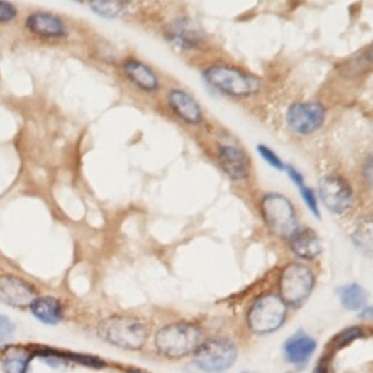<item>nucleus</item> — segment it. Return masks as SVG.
<instances>
[{
  "mask_svg": "<svg viewBox=\"0 0 373 373\" xmlns=\"http://www.w3.org/2000/svg\"><path fill=\"white\" fill-rule=\"evenodd\" d=\"M289 127L299 135H312L323 127L325 121V110L318 102H302L291 105L287 111Z\"/></svg>",
  "mask_w": 373,
  "mask_h": 373,
  "instance_id": "9",
  "label": "nucleus"
},
{
  "mask_svg": "<svg viewBox=\"0 0 373 373\" xmlns=\"http://www.w3.org/2000/svg\"><path fill=\"white\" fill-rule=\"evenodd\" d=\"M31 360V353L18 345H12L2 352L0 363L5 373H26Z\"/></svg>",
  "mask_w": 373,
  "mask_h": 373,
  "instance_id": "18",
  "label": "nucleus"
},
{
  "mask_svg": "<svg viewBox=\"0 0 373 373\" xmlns=\"http://www.w3.org/2000/svg\"><path fill=\"white\" fill-rule=\"evenodd\" d=\"M15 333V325L9 318L0 315V343L9 340Z\"/></svg>",
  "mask_w": 373,
  "mask_h": 373,
  "instance_id": "26",
  "label": "nucleus"
},
{
  "mask_svg": "<svg viewBox=\"0 0 373 373\" xmlns=\"http://www.w3.org/2000/svg\"><path fill=\"white\" fill-rule=\"evenodd\" d=\"M313 373H331V372H330L328 364H325V363H319V364L316 366V369L313 370Z\"/></svg>",
  "mask_w": 373,
  "mask_h": 373,
  "instance_id": "29",
  "label": "nucleus"
},
{
  "mask_svg": "<svg viewBox=\"0 0 373 373\" xmlns=\"http://www.w3.org/2000/svg\"><path fill=\"white\" fill-rule=\"evenodd\" d=\"M124 72L130 81L143 91L153 92L159 88V79L155 72L145 63L130 59L124 63Z\"/></svg>",
  "mask_w": 373,
  "mask_h": 373,
  "instance_id": "17",
  "label": "nucleus"
},
{
  "mask_svg": "<svg viewBox=\"0 0 373 373\" xmlns=\"http://www.w3.org/2000/svg\"><path fill=\"white\" fill-rule=\"evenodd\" d=\"M128 373H146V372H140V370H131V372H128Z\"/></svg>",
  "mask_w": 373,
  "mask_h": 373,
  "instance_id": "32",
  "label": "nucleus"
},
{
  "mask_svg": "<svg viewBox=\"0 0 373 373\" xmlns=\"http://www.w3.org/2000/svg\"><path fill=\"white\" fill-rule=\"evenodd\" d=\"M363 330L360 327H350L347 330H344L341 331L335 340H334V345L337 349H343L345 347V345H349L352 344L353 341H356L357 338H362L363 337Z\"/></svg>",
  "mask_w": 373,
  "mask_h": 373,
  "instance_id": "23",
  "label": "nucleus"
},
{
  "mask_svg": "<svg viewBox=\"0 0 373 373\" xmlns=\"http://www.w3.org/2000/svg\"><path fill=\"white\" fill-rule=\"evenodd\" d=\"M218 161L230 179L241 181L250 175L248 157L243 149L235 145H221L218 149Z\"/></svg>",
  "mask_w": 373,
  "mask_h": 373,
  "instance_id": "12",
  "label": "nucleus"
},
{
  "mask_svg": "<svg viewBox=\"0 0 373 373\" xmlns=\"http://www.w3.org/2000/svg\"><path fill=\"white\" fill-rule=\"evenodd\" d=\"M355 245L366 255H373V216L360 218L352 233Z\"/></svg>",
  "mask_w": 373,
  "mask_h": 373,
  "instance_id": "20",
  "label": "nucleus"
},
{
  "mask_svg": "<svg viewBox=\"0 0 373 373\" xmlns=\"http://www.w3.org/2000/svg\"><path fill=\"white\" fill-rule=\"evenodd\" d=\"M290 250L302 260H313L323 252L321 239L312 229L296 230L290 236Z\"/></svg>",
  "mask_w": 373,
  "mask_h": 373,
  "instance_id": "14",
  "label": "nucleus"
},
{
  "mask_svg": "<svg viewBox=\"0 0 373 373\" xmlns=\"http://www.w3.org/2000/svg\"><path fill=\"white\" fill-rule=\"evenodd\" d=\"M258 153L260 156L264 159L265 162H267L270 167L276 168V169H284V165L282 162V159L267 146H258Z\"/></svg>",
  "mask_w": 373,
  "mask_h": 373,
  "instance_id": "25",
  "label": "nucleus"
},
{
  "mask_svg": "<svg viewBox=\"0 0 373 373\" xmlns=\"http://www.w3.org/2000/svg\"><path fill=\"white\" fill-rule=\"evenodd\" d=\"M319 197L331 213L344 215L353 204L352 185L340 175H325L319 181Z\"/></svg>",
  "mask_w": 373,
  "mask_h": 373,
  "instance_id": "8",
  "label": "nucleus"
},
{
  "mask_svg": "<svg viewBox=\"0 0 373 373\" xmlns=\"http://www.w3.org/2000/svg\"><path fill=\"white\" fill-rule=\"evenodd\" d=\"M168 102L172 111L186 124H200L203 121V111L199 102L182 89H172L168 94Z\"/></svg>",
  "mask_w": 373,
  "mask_h": 373,
  "instance_id": "13",
  "label": "nucleus"
},
{
  "mask_svg": "<svg viewBox=\"0 0 373 373\" xmlns=\"http://www.w3.org/2000/svg\"><path fill=\"white\" fill-rule=\"evenodd\" d=\"M316 343L308 334L299 331L284 343V356L293 364H304L313 355Z\"/></svg>",
  "mask_w": 373,
  "mask_h": 373,
  "instance_id": "16",
  "label": "nucleus"
},
{
  "mask_svg": "<svg viewBox=\"0 0 373 373\" xmlns=\"http://www.w3.org/2000/svg\"><path fill=\"white\" fill-rule=\"evenodd\" d=\"M315 284V276L306 265L291 262L283 270L280 276V298L284 304L301 305L304 304Z\"/></svg>",
  "mask_w": 373,
  "mask_h": 373,
  "instance_id": "6",
  "label": "nucleus"
},
{
  "mask_svg": "<svg viewBox=\"0 0 373 373\" xmlns=\"http://www.w3.org/2000/svg\"><path fill=\"white\" fill-rule=\"evenodd\" d=\"M16 16V8L11 4L0 2V22L12 21Z\"/></svg>",
  "mask_w": 373,
  "mask_h": 373,
  "instance_id": "28",
  "label": "nucleus"
},
{
  "mask_svg": "<svg viewBox=\"0 0 373 373\" xmlns=\"http://www.w3.org/2000/svg\"><path fill=\"white\" fill-rule=\"evenodd\" d=\"M363 178L369 189L373 190V152L367 156L366 162L363 165Z\"/></svg>",
  "mask_w": 373,
  "mask_h": 373,
  "instance_id": "27",
  "label": "nucleus"
},
{
  "mask_svg": "<svg viewBox=\"0 0 373 373\" xmlns=\"http://www.w3.org/2000/svg\"><path fill=\"white\" fill-rule=\"evenodd\" d=\"M26 26L31 30V33L40 37L60 38L66 35V26L63 21L55 15L45 12L33 13L28 19H26Z\"/></svg>",
  "mask_w": 373,
  "mask_h": 373,
  "instance_id": "15",
  "label": "nucleus"
},
{
  "mask_svg": "<svg viewBox=\"0 0 373 373\" xmlns=\"http://www.w3.org/2000/svg\"><path fill=\"white\" fill-rule=\"evenodd\" d=\"M340 299L345 309L349 311H360L366 306L367 293L366 290L356 283L344 286L340 290Z\"/></svg>",
  "mask_w": 373,
  "mask_h": 373,
  "instance_id": "21",
  "label": "nucleus"
},
{
  "mask_svg": "<svg viewBox=\"0 0 373 373\" xmlns=\"http://www.w3.org/2000/svg\"><path fill=\"white\" fill-rule=\"evenodd\" d=\"M165 35L175 47L182 50L197 48L203 43V34L199 26L186 18H179L168 23Z\"/></svg>",
  "mask_w": 373,
  "mask_h": 373,
  "instance_id": "11",
  "label": "nucleus"
},
{
  "mask_svg": "<svg viewBox=\"0 0 373 373\" xmlns=\"http://www.w3.org/2000/svg\"><path fill=\"white\" fill-rule=\"evenodd\" d=\"M367 57H369V60H370V62H373V43H372V45H370V48H369Z\"/></svg>",
  "mask_w": 373,
  "mask_h": 373,
  "instance_id": "31",
  "label": "nucleus"
},
{
  "mask_svg": "<svg viewBox=\"0 0 373 373\" xmlns=\"http://www.w3.org/2000/svg\"><path fill=\"white\" fill-rule=\"evenodd\" d=\"M31 311L44 324H57L63 316L62 305L55 298H35L31 304Z\"/></svg>",
  "mask_w": 373,
  "mask_h": 373,
  "instance_id": "19",
  "label": "nucleus"
},
{
  "mask_svg": "<svg viewBox=\"0 0 373 373\" xmlns=\"http://www.w3.org/2000/svg\"><path fill=\"white\" fill-rule=\"evenodd\" d=\"M127 4H120V2H94L91 4L92 11H95L98 15L105 16V18H117L124 13Z\"/></svg>",
  "mask_w": 373,
  "mask_h": 373,
  "instance_id": "22",
  "label": "nucleus"
},
{
  "mask_svg": "<svg viewBox=\"0 0 373 373\" xmlns=\"http://www.w3.org/2000/svg\"><path fill=\"white\" fill-rule=\"evenodd\" d=\"M298 189L301 190V194H302V199H304V201H305V204L308 206V208L313 213V215L316 216V218H319V210H318V200H316V197H315V194H313V191L309 189V186H306L305 185V182L304 184H301V185H298Z\"/></svg>",
  "mask_w": 373,
  "mask_h": 373,
  "instance_id": "24",
  "label": "nucleus"
},
{
  "mask_svg": "<svg viewBox=\"0 0 373 373\" xmlns=\"http://www.w3.org/2000/svg\"><path fill=\"white\" fill-rule=\"evenodd\" d=\"M261 216L267 228L280 238H289L298 230V215L291 201L279 194L269 193L261 199Z\"/></svg>",
  "mask_w": 373,
  "mask_h": 373,
  "instance_id": "4",
  "label": "nucleus"
},
{
  "mask_svg": "<svg viewBox=\"0 0 373 373\" xmlns=\"http://www.w3.org/2000/svg\"><path fill=\"white\" fill-rule=\"evenodd\" d=\"M287 315V308L283 299L277 295L260 296L248 312V327L257 334H269L279 330Z\"/></svg>",
  "mask_w": 373,
  "mask_h": 373,
  "instance_id": "5",
  "label": "nucleus"
},
{
  "mask_svg": "<svg viewBox=\"0 0 373 373\" xmlns=\"http://www.w3.org/2000/svg\"><path fill=\"white\" fill-rule=\"evenodd\" d=\"M203 343L201 331L191 324H171L157 331L155 344L159 353L171 359H179L196 353Z\"/></svg>",
  "mask_w": 373,
  "mask_h": 373,
  "instance_id": "1",
  "label": "nucleus"
},
{
  "mask_svg": "<svg viewBox=\"0 0 373 373\" xmlns=\"http://www.w3.org/2000/svg\"><path fill=\"white\" fill-rule=\"evenodd\" d=\"M360 316H362V318H367V319H373V306L364 308Z\"/></svg>",
  "mask_w": 373,
  "mask_h": 373,
  "instance_id": "30",
  "label": "nucleus"
},
{
  "mask_svg": "<svg viewBox=\"0 0 373 373\" xmlns=\"http://www.w3.org/2000/svg\"><path fill=\"white\" fill-rule=\"evenodd\" d=\"M99 335L117 347L139 350L147 340V328L138 318L111 316L99 325Z\"/></svg>",
  "mask_w": 373,
  "mask_h": 373,
  "instance_id": "3",
  "label": "nucleus"
},
{
  "mask_svg": "<svg viewBox=\"0 0 373 373\" xmlns=\"http://www.w3.org/2000/svg\"><path fill=\"white\" fill-rule=\"evenodd\" d=\"M238 349L228 338H210L201 343L196 352V364L208 373H222L236 360Z\"/></svg>",
  "mask_w": 373,
  "mask_h": 373,
  "instance_id": "7",
  "label": "nucleus"
},
{
  "mask_svg": "<svg viewBox=\"0 0 373 373\" xmlns=\"http://www.w3.org/2000/svg\"><path fill=\"white\" fill-rule=\"evenodd\" d=\"M35 299V290L26 282L13 277L4 276L0 277V301L9 306L23 308L31 306Z\"/></svg>",
  "mask_w": 373,
  "mask_h": 373,
  "instance_id": "10",
  "label": "nucleus"
},
{
  "mask_svg": "<svg viewBox=\"0 0 373 373\" xmlns=\"http://www.w3.org/2000/svg\"><path fill=\"white\" fill-rule=\"evenodd\" d=\"M206 82L225 95L247 98L260 91V81L257 77L225 65L211 66L203 73Z\"/></svg>",
  "mask_w": 373,
  "mask_h": 373,
  "instance_id": "2",
  "label": "nucleus"
}]
</instances>
